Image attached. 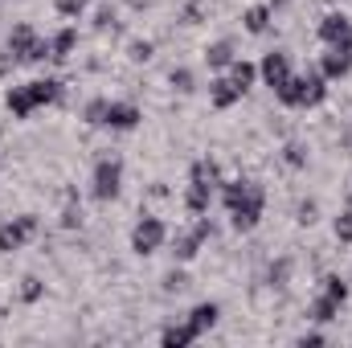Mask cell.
<instances>
[{
  "instance_id": "cell-5",
  "label": "cell",
  "mask_w": 352,
  "mask_h": 348,
  "mask_svg": "<svg viewBox=\"0 0 352 348\" xmlns=\"http://www.w3.org/2000/svg\"><path fill=\"white\" fill-rule=\"evenodd\" d=\"M164 238H168V230H164L160 217H140L135 230H131V250H135L140 259H148V254H156V250L164 246Z\"/></svg>"
},
{
  "instance_id": "cell-23",
  "label": "cell",
  "mask_w": 352,
  "mask_h": 348,
  "mask_svg": "<svg viewBox=\"0 0 352 348\" xmlns=\"http://www.w3.org/2000/svg\"><path fill=\"white\" fill-rule=\"evenodd\" d=\"M250 188H254V180H226V188H221V201H226V209H230V205H238V201H242Z\"/></svg>"
},
{
  "instance_id": "cell-2",
  "label": "cell",
  "mask_w": 352,
  "mask_h": 348,
  "mask_svg": "<svg viewBox=\"0 0 352 348\" xmlns=\"http://www.w3.org/2000/svg\"><path fill=\"white\" fill-rule=\"evenodd\" d=\"M8 54H12L16 62H45V58H50V45L33 33V25H16V29L8 33Z\"/></svg>"
},
{
  "instance_id": "cell-30",
  "label": "cell",
  "mask_w": 352,
  "mask_h": 348,
  "mask_svg": "<svg viewBox=\"0 0 352 348\" xmlns=\"http://www.w3.org/2000/svg\"><path fill=\"white\" fill-rule=\"evenodd\" d=\"M152 58V41H135L131 45V62H148Z\"/></svg>"
},
{
  "instance_id": "cell-25",
  "label": "cell",
  "mask_w": 352,
  "mask_h": 348,
  "mask_svg": "<svg viewBox=\"0 0 352 348\" xmlns=\"http://www.w3.org/2000/svg\"><path fill=\"white\" fill-rule=\"evenodd\" d=\"M324 295L336 299V303H344V299H349V283H344L340 274H328V279H324Z\"/></svg>"
},
{
  "instance_id": "cell-27",
  "label": "cell",
  "mask_w": 352,
  "mask_h": 348,
  "mask_svg": "<svg viewBox=\"0 0 352 348\" xmlns=\"http://www.w3.org/2000/svg\"><path fill=\"white\" fill-rule=\"evenodd\" d=\"M102 119H107V98H94L87 107V123L90 127H102Z\"/></svg>"
},
{
  "instance_id": "cell-32",
  "label": "cell",
  "mask_w": 352,
  "mask_h": 348,
  "mask_svg": "<svg viewBox=\"0 0 352 348\" xmlns=\"http://www.w3.org/2000/svg\"><path fill=\"white\" fill-rule=\"evenodd\" d=\"M173 87H180V90H192V74H188V70H176V74H173Z\"/></svg>"
},
{
  "instance_id": "cell-10",
  "label": "cell",
  "mask_w": 352,
  "mask_h": 348,
  "mask_svg": "<svg viewBox=\"0 0 352 348\" xmlns=\"http://www.w3.org/2000/svg\"><path fill=\"white\" fill-rule=\"evenodd\" d=\"M140 119H144V115H140V107H135V102H107V119H102V127L131 131Z\"/></svg>"
},
{
  "instance_id": "cell-33",
  "label": "cell",
  "mask_w": 352,
  "mask_h": 348,
  "mask_svg": "<svg viewBox=\"0 0 352 348\" xmlns=\"http://www.w3.org/2000/svg\"><path fill=\"white\" fill-rule=\"evenodd\" d=\"M287 164H303V152H299V148H295V144H291V148H287Z\"/></svg>"
},
{
  "instance_id": "cell-3",
  "label": "cell",
  "mask_w": 352,
  "mask_h": 348,
  "mask_svg": "<svg viewBox=\"0 0 352 348\" xmlns=\"http://www.w3.org/2000/svg\"><path fill=\"white\" fill-rule=\"evenodd\" d=\"M94 197L98 201H115L119 193H123V160L119 156H102L98 164H94Z\"/></svg>"
},
{
  "instance_id": "cell-21",
  "label": "cell",
  "mask_w": 352,
  "mask_h": 348,
  "mask_svg": "<svg viewBox=\"0 0 352 348\" xmlns=\"http://www.w3.org/2000/svg\"><path fill=\"white\" fill-rule=\"evenodd\" d=\"M209 201H213V193H209V188H197V184H188V193H184V205H188V213H192V217L209 213Z\"/></svg>"
},
{
  "instance_id": "cell-24",
  "label": "cell",
  "mask_w": 352,
  "mask_h": 348,
  "mask_svg": "<svg viewBox=\"0 0 352 348\" xmlns=\"http://www.w3.org/2000/svg\"><path fill=\"white\" fill-rule=\"evenodd\" d=\"M336 312H340V303H336V299H328V295H320V299L311 303V320H320V324H332V320H336Z\"/></svg>"
},
{
  "instance_id": "cell-26",
  "label": "cell",
  "mask_w": 352,
  "mask_h": 348,
  "mask_svg": "<svg viewBox=\"0 0 352 348\" xmlns=\"http://www.w3.org/2000/svg\"><path fill=\"white\" fill-rule=\"evenodd\" d=\"M87 4H90V0H54V8H58L62 17H70V21H74V17H82V12H87Z\"/></svg>"
},
{
  "instance_id": "cell-20",
  "label": "cell",
  "mask_w": 352,
  "mask_h": 348,
  "mask_svg": "<svg viewBox=\"0 0 352 348\" xmlns=\"http://www.w3.org/2000/svg\"><path fill=\"white\" fill-rule=\"evenodd\" d=\"M205 62H209L213 70H226V66L234 62V45H230V41H213V45L205 50Z\"/></svg>"
},
{
  "instance_id": "cell-12",
  "label": "cell",
  "mask_w": 352,
  "mask_h": 348,
  "mask_svg": "<svg viewBox=\"0 0 352 348\" xmlns=\"http://www.w3.org/2000/svg\"><path fill=\"white\" fill-rule=\"evenodd\" d=\"M4 102H8L12 119H29V115L37 111V102H33V94H29V83H25V87H8Z\"/></svg>"
},
{
  "instance_id": "cell-9",
  "label": "cell",
  "mask_w": 352,
  "mask_h": 348,
  "mask_svg": "<svg viewBox=\"0 0 352 348\" xmlns=\"http://www.w3.org/2000/svg\"><path fill=\"white\" fill-rule=\"evenodd\" d=\"M258 74H263V83L266 87H283L287 78H291V54H283V50H270L263 58V66H258Z\"/></svg>"
},
{
  "instance_id": "cell-14",
  "label": "cell",
  "mask_w": 352,
  "mask_h": 348,
  "mask_svg": "<svg viewBox=\"0 0 352 348\" xmlns=\"http://www.w3.org/2000/svg\"><path fill=\"white\" fill-rule=\"evenodd\" d=\"M226 70H230L226 78H230L234 87L242 90V94H246V90L254 87V78H258V66H254V62H238V58H234V62H230Z\"/></svg>"
},
{
  "instance_id": "cell-4",
  "label": "cell",
  "mask_w": 352,
  "mask_h": 348,
  "mask_svg": "<svg viewBox=\"0 0 352 348\" xmlns=\"http://www.w3.org/2000/svg\"><path fill=\"white\" fill-rule=\"evenodd\" d=\"M263 205H266V197H263V188L254 184L238 205H230V226H234L238 234H250V230L263 221Z\"/></svg>"
},
{
  "instance_id": "cell-17",
  "label": "cell",
  "mask_w": 352,
  "mask_h": 348,
  "mask_svg": "<svg viewBox=\"0 0 352 348\" xmlns=\"http://www.w3.org/2000/svg\"><path fill=\"white\" fill-rule=\"evenodd\" d=\"M217 316H221V307H217V303H197V307L188 312V324H192V328L205 336V332L217 324Z\"/></svg>"
},
{
  "instance_id": "cell-16",
  "label": "cell",
  "mask_w": 352,
  "mask_h": 348,
  "mask_svg": "<svg viewBox=\"0 0 352 348\" xmlns=\"http://www.w3.org/2000/svg\"><path fill=\"white\" fill-rule=\"evenodd\" d=\"M209 98H213V107H217V111H230V107L242 98V90L234 87L230 78H217V83L209 87Z\"/></svg>"
},
{
  "instance_id": "cell-29",
  "label": "cell",
  "mask_w": 352,
  "mask_h": 348,
  "mask_svg": "<svg viewBox=\"0 0 352 348\" xmlns=\"http://www.w3.org/2000/svg\"><path fill=\"white\" fill-rule=\"evenodd\" d=\"M336 238H340V242H352V209L336 217Z\"/></svg>"
},
{
  "instance_id": "cell-22",
  "label": "cell",
  "mask_w": 352,
  "mask_h": 348,
  "mask_svg": "<svg viewBox=\"0 0 352 348\" xmlns=\"http://www.w3.org/2000/svg\"><path fill=\"white\" fill-rule=\"evenodd\" d=\"M242 25H246L250 33H266V25H270V4H254V8H246V12H242Z\"/></svg>"
},
{
  "instance_id": "cell-18",
  "label": "cell",
  "mask_w": 352,
  "mask_h": 348,
  "mask_svg": "<svg viewBox=\"0 0 352 348\" xmlns=\"http://www.w3.org/2000/svg\"><path fill=\"white\" fill-rule=\"evenodd\" d=\"M188 184H197V188H209V193H213V188L221 184V180H217V164H213V160H197V164H192V173H188Z\"/></svg>"
},
{
  "instance_id": "cell-7",
  "label": "cell",
  "mask_w": 352,
  "mask_h": 348,
  "mask_svg": "<svg viewBox=\"0 0 352 348\" xmlns=\"http://www.w3.org/2000/svg\"><path fill=\"white\" fill-rule=\"evenodd\" d=\"M320 41H324V45L352 50V17L349 12H328V17L320 21Z\"/></svg>"
},
{
  "instance_id": "cell-13",
  "label": "cell",
  "mask_w": 352,
  "mask_h": 348,
  "mask_svg": "<svg viewBox=\"0 0 352 348\" xmlns=\"http://www.w3.org/2000/svg\"><path fill=\"white\" fill-rule=\"evenodd\" d=\"M29 94H33L37 107H54L62 98V83L58 78H37V83H29Z\"/></svg>"
},
{
  "instance_id": "cell-1",
  "label": "cell",
  "mask_w": 352,
  "mask_h": 348,
  "mask_svg": "<svg viewBox=\"0 0 352 348\" xmlns=\"http://www.w3.org/2000/svg\"><path fill=\"white\" fill-rule=\"evenodd\" d=\"M274 94H278L283 107H320V102L328 98V78H324L320 70H311V74H291Z\"/></svg>"
},
{
  "instance_id": "cell-28",
  "label": "cell",
  "mask_w": 352,
  "mask_h": 348,
  "mask_svg": "<svg viewBox=\"0 0 352 348\" xmlns=\"http://www.w3.org/2000/svg\"><path fill=\"white\" fill-rule=\"evenodd\" d=\"M21 299H25V303H37V299H41V283H37L33 274L21 279Z\"/></svg>"
},
{
  "instance_id": "cell-8",
  "label": "cell",
  "mask_w": 352,
  "mask_h": 348,
  "mask_svg": "<svg viewBox=\"0 0 352 348\" xmlns=\"http://www.w3.org/2000/svg\"><path fill=\"white\" fill-rule=\"evenodd\" d=\"M209 238H213V226H209V221L201 217V221H197V226H192L188 234H180V238H176V250H173V254H176L180 262L197 259V254H201V246H205Z\"/></svg>"
},
{
  "instance_id": "cell-11",
  "label": "cell",
  "mask_w": 352,
  "mask_h": 348,
  "mask_svg": "<svg viewBox=\"0 0 352 348\" xmlns=\"http://www.w3.org/2000/svg\"><path fill=\"white\" fill-rule=\"evenodd\" d=\"M320 74L332 83V78H349L352 74V50H340V45H328L324 62H320Z\"/></svg>"
},
{
  "instance_id": "cell-19",
  "label": "cell",
  "mask_w": 352,
  "mask_h": 348,
  "mask_svg": "<svg viewBox=\"0 0 352 348\" xmlns=\"http://www.w3.org/2000/svg\"><path fill=\"white\" fill-rule=\"evenodd\" d=\"M74 45H78V33H74V29H62V33H54V41H50V58H54V62H66Z\"/></svg>"
},
{
  "instance_id": "cell-6",
  "label": "cell",
  "mask_w": 352,
  "mask_h": 348,
  "mask_svg": "<svg viewBox=\"0 0 352 348\" xmlns=\"http://www.w3.org/2000/svg\"><path fill=\"white\" fill-rule=\"evenodd\" d=\"M33 234H37V217H33V213H21V217L4 221V226H0V254H12V250H21V246H25Z\"/></svg>"
},
{
  "instance_id": "cell-31",
  "label": "cell",
  "mask_w": 352,
  "mask_h": 348,
  "mask_svg": "<svg viewBox=\"0 0 352 348\" xmlns=\"http://www.w3.org/2000/svg\"><path fill=\"white\" fill-rule=\"evenodd\" d=\"M62 226H66V230H74V226H82V209H74V205H70V209L62 213Z\"/></svg>"
},
{
  "instance_id": "cell-15",
  "label": "cell",
  "mask_w": 352,
  "mask_h": 348,
  "mask_svg": "<svg viewBox=\"0 0 352 348\" xmlns=\"http://www.w3.org/2000/svg\"><path fill=\"white\" fill-rule=\"evenodd\" d=\"M197 336H201V332H197V328L184 320V324H173V328H164L160 345H164V348H188L192 340H197Z\"/></svg>"
}]
</instances>
